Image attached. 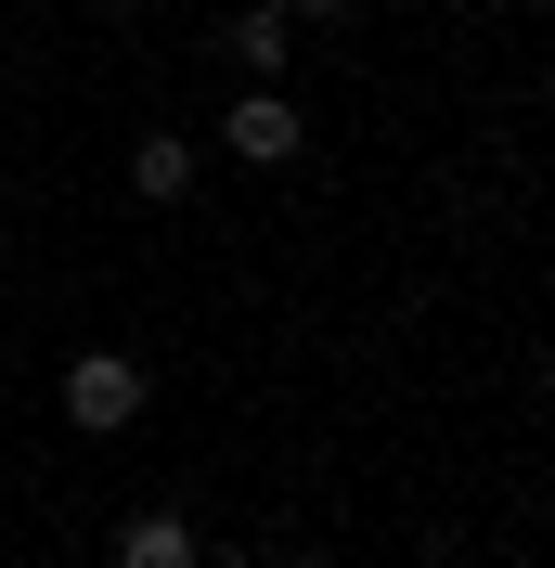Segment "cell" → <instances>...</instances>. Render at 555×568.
Wrapping results in <instances>:
<instances>
[{
    "instance_id": "obj_1",
    "label": "cell",
    "mask_w": 555,
    "mask_h": 568,
    "mask_svg": "<svg viewBox=\"0 0 555 568\" xmlns=\"http://www.w3.org/2000/svg\"><path fill=\"white\" fill-rule=\"evenodd\" d=\"M130 414H142V362H130V349H78V362H65V426L117 439Z\"/></svg>"
},
{
    "instance_id": "obj_2",
    "label": "cell",
    "mask_w": 555,
    "mask_h": 568,
    "mask_svg": "<svg viewBox=\"0 0 555 568\" xmlns=\"http://www.w3.org/2000/svg\"><path fill=\"white\" fill-rule=\"evenodd\" d=\"M220 142H233L245 169H284V155H297L311 130H297V104H284V78H245V104L220 116Z\"/></svg>"
},
{
    "instance_id": "obj_3",
    "label": "cell",
    "mask_w": 555,
    "mask_h": 568,
    "mask_svg": "<svg viewBox=\"0 0 555 568\" xmlns=\"http://www.w3.org/2000/svg\"><path fill=\"white\" fill-rule=\"evenodd\" d=\"M194 169H208V155H194L181 130H142V142H130V194H142V207H181Z\"/></svg>"
},
{
    "instance_id": "obj_4",
    "label": "cell",
    "mask_w": 555,
    "mask_h": 568,
    "mask_svg": "<svg viewBox=\"0 0 555 568\" xmlns=\"http://www.w3.org/2000/svg\"><path fill=\"white\" fill-rule=\"evenodd\" d=\"M117 568H194V530H181L169 504H142L130 530H117Z\"/></svg>"
},
{
    "instance_id": "obj_5",
    "label": "cell",
    "mask_w": 555,
    "mask_h": 568,
    "mask_svg": "<svg viewBox=\"0 0 555 568\" xmlns=\"http://www.w3.org/2000/svg\"><path fill=\"white\" fill-rule=\"evenodd\" d=\"M284 52H297V27H284L272 0H259V13H233V65H245V78H284Z\"/></svg>"
},
{
    "instance_id": "obj_6",
    "label": "cell",
    "mask_w": 555,
    "mask_h": 568,
    "mask_svg": "<svg viewBox=\"0 0 555 568\" xmlns=\"http://www.w3.org/2000/svg\"><path fill=\"white\" fill-rule=\"evenodd\" d=\"M272 13H284V27H336L349 0H272Z\"/></svg>"
},
{
    "instance_id": "obj_7",
    "label": "cell",
    "mask_w": 555,
    "mask_h": 568,
    "mask_svg": "<svg viewBox=\"0 0 555 568\" xmlns=\"http://www.w3.org/2000/svg\"><path fill=\"white\" fill-rule=\"evenodd\" d=\"M194 568H245V556H194Z\"/></svg>"
}]
</instances>
